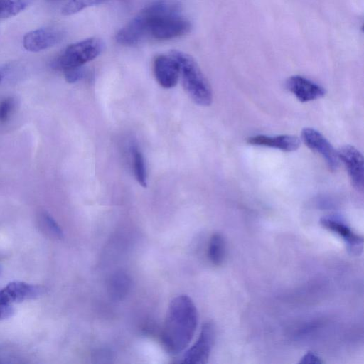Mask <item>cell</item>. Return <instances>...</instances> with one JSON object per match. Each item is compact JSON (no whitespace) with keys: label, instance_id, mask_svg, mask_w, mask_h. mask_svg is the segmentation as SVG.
Wrapping results in <instances>:
<instances>
[{"label":"cell","instance_id":"5","mask_svg":"<svg viewBox=\"0 0 364 364\" xmlns=\"http://www.w3.org/2000/svg\"><path fill=\"white\" fill-rule=\"evenodd\" d=\"M215 336L214 323L210 321L205 322L197 341L185 353L183 363H206L214 346Z\"/></svg>","mask_w":364,"mask_h":364},{"label":"cell","instance_id":"8","mask_svg":"<svg viewBox=\"0 0 364 364\" xmlns=\"http://www.w3.org/2000/svg\"><path fill=\"white\" fill-rule=\"evenodd\" d=\"M339 161L345 165L352 184L358 191L363 190V158L354 146L345 145L337 151Z\"/></svg>","mask_w":364,"mask_h":364},{"label":"cell","instance_id":"18","mask_svg":"<svg viewBox=\"0 0 364 364\" xmlns=\"http://www.w3.org/2000/svg\"><path fill=\"white\" fill-rule=\"evenodd\" d=\"M134 175L138 183L143 187L147 185V174L144 156L138 146L132 148Z\"/></svg>","mask_w":364,"mask_h":364},{"label":"cell","instance_id":"2","mask_svg":"<svg viewBox=\"0 0 364 364\" xmlns=\"http://www.w3.org/2000/svg\"><path fill=\"white\" fill-rule=\"evenodd\" d=\"M180 11L177 0H155L146 6L139 13L145 22L146 36L156 40H169L188 33L190 22Z\"/></svg>","mask_w":364,"mask_h":364},{"label":"cell","instance_id":"7","mask_svg":"<svg viewBox=\"0 0 364 364\" xmlns=\"http://www.w3.org/2000/svg\"><path fill=\"white\" fill-rule=\"evenodd\" d=\"M64 33L54 28H44L33 30L26 33L23 45L26 50L39 52L58 44L63 41Z\"/></svg>","mask_w":364,"mask_h":364},{"label":"cell","instance_id":"14","mask_svg":"<svg viewBox=\"0 0 364 364\" xmlns=\"http://www.w3.org/2000/svg\"><path fill=\"white\" fill-rule=\"evenodd\" d=\"M146 36L144 21L138 14L117 32L116 41L121 45L132 46L138 44Z\"/></svg>","mask_w":364,"mask_h":364},{"label":"cell","instance_id":"11","mask_svg":"<svg viewBox=\"0 0 364 364\" xmlns=\"http://www.w3.org/2000/svg\"><path fill=\"white\" fill-rule=\"evenodd\" d=\"M320 223L326 230L342 237L353 254L358 255L362 252L363 237L354 232L346 223L333 217H323Z\"/></svg>","mask_w":364,"mask_h":364},{"label":"cell","instance_id":"10","mask_svg":"<svg viewBox=\"0 0 364 364\" xmlns=\"http://www.w3.org/2000/svg\"><path fill=\"white\" fill-rule=\"evenodd\" d=\"M43 293L41 287L15 281L0 289V303L10 304L36 299Z\"/></svg>","mask_w":364,"mask_h":364},{"label":"cell","instance_id":"1","mask_svg":"<svg viewBox=\"0 0 364 364\" xmlns=\"http://www.w3.org/2000/svg\"><path fill=\"white\" fill-rule=\"evenodd\" d=\"M198 320L197 309L189 296L179 295L171 301L161 332V341L167 352L176 355L188 346Z\"/></svg>","mask_w":364,"mask_h":364},{"label":"cell","instance_id":"15","mask_svg":"<svg viewBox=\"0 0 364 364\" xmlns=\"http://www.w3.org/2000/svg\"><path fill=\"white\" fill-rule=\"evenodd\" d=\"M132 286L129 276L123 271L117 272L108 284L109 296L114 300H122L128 294Z\"/></svg>","mask_w":364,"mask_h":364},{"label":"cell","instance_id":"26","mask_svg":"<svg viewBox=\"0 0 364 364\" xmlns=\"http://www.w3.org/2000/svg\"><path fill=\"white\" fill-rule=\"evenodd\" d=\"M49 1H59V0H49Z\"/></svg>","mask_w":364,"mask_h":364},{"label":"cell","instance_id":"20","mask_svg":"<svg viewBox=\"0 0 364 364\" xmlns=\"http://www.w3.org/2000/svg\"><path fill=\"white\" fill-rule=\"evenodd\" d=\"M107 0H70L62 8L63 15L69 16L76 14L87 7L102 4Z\"/></svg>","mask_w":364,"mask_h":364},{"label":"cell","instance_id":"16","mask_svg":"<svg viewBox=\"0 0 364 364\" xmlns=\"http://www.w3.org/2000/svg\"><path fill=\"white\" fill-rule=\"evenodd\" d=\"M208 256L210 261L215 265H220L225 257V242L220 233H215L210 239Z\"/></svg>","mask_w":364,"mask_h":364},{"label":"cell","instance_id":"27","mask_svg":"<svg viewBox=\"0 0 364 364\" xmlns=\"http://www.w3.org/2000/svg\"><path fill=\"white\" fill-rule=\"evenodd\" d=\"M0 273H1V267H0Z\"/></svg>","mask_w":364,"mask_h":364},{"label":"cell","instance_id":"24","mask_svg":"<svg viewBox=\"0 0 364 364\" xmlns=\"http://www.w3.org/2000/svg\"><path fill=\"white\" fill-rule=\"evenodd\" d=\"M14 313V310L10 304L0 303V320L9 318Z\"/></svg>","mask_w":364,"mask_h":364},{"label":"cell","instance_id":"23","mask_svg":"<svg viewBox=\"0 0 364 364\" xmlns=\"http://www.w3.org/2000/svg\"><path fill=\"white\" fill-rule=\"evenodd\" d=\"M323 361L321 360V358L315 354L313 352H307L305 353L300 359L299 363H303V364H321L323 363Z\"/></svg>","mask_w":364,"mask_h":364},{"label":"cell","instance_id":"22","mask_svg":"<svg viewBox=\"0 0 364 364\" xmlns=\"http://www.w3.org/2000/svg\"><path fill=\"white\" fill-rule=\"evenodd\" d=\"M68 82L73 83L81 79L84 75L82 67L73 68L63 70Z\"/></svg>","mask_w":364,"mask_h":364},{"label":"cell","instance_id":"17","mask_svg":"<svg viewBox=\"0 0 364 364\" xmlns=\"http://www.w3.org/2000/svg\"><path fill=\"white\" fill-rule=\"evenodd\" d=\"M32 0H0V18L16 16L23 11Z\"/></svg>","mask_w":364,"mask_h":364},{"label":"cell","instance_id":"9","mask_svg":"<svg viewBox=\"0 0 364 364\" xmlns=\"http://www.w3.org/2000/svg\"><path fill=\"white\" fill-rule=\"evenodd\" d=\"M154 73L161 87L172 88L179 80L178 62L169 53L167 55H158L154 61Z\"/></svg>","mask_w":364,"mask_h":364},{"label":"cell","instance_id":"21","mask_svg":"<svg viewBox=\"0 0 364 364\" xmlns=\"http://www.w3.org/2000/svg\"><path fill=\"white\" fill-rule=\"evenodd\" d=\"M13 99L6 98L0 103V122H6L14 108Z\"/></svg>","mask_w":364,"mask_h":364},{"label":"cell","instance_id":"6","mask_svg":"<svg viewBox=\"0 0 364 364\" xmlns=\"http://www.w3.org/2000/svg\"><path fill=\"white\" fill-rule=\"evenodd\" d=\"M301 139L306 146L323 157L331 171L338 168L340 161L337 151L321 133L312 128H304L301 131Z\"/></svg>","mask_w":364,"mask_h":364},{"label":"cell","instance_id":"19","mask_svg":"<svg viewBox=\"0 0 364 364\" xmlns=\"http://www.w3.org/2000/svg\"><path fill=\"white\" fill-rule=\"evenodd\" d=\"M38 221L41 228L46 234L58 239L63 237V233L60 227L49 213L47 212L41 213Z\"/></svg>","mask_w":364,"mask_h":364},{"label":"cell","instance_id":"12","mask_svg":"<svg viewBox=\"0 0 364 364\" xmlns=\"http://www.w3.org/2000/svg\"><path fill=\"white\" fill-rule=\"evenodd\" d=\"M286 87L301 102L321 98L326 94L323 87L300 75L289 77L286 81Z\"/></svg>","mask_w":364,"mask_h":364},{"label":"cell","instance_id":"3","mask_svg":"<svg viewBox=\"0 0 364 364\" xmlns=\"http://www.w3.org/2000/svg\"><path fill=\"white\" fill-rule=\"evenodd\" d=\"M169 53L178 62L179 78L191 100L201 106L210 105L213 100L212 90L194 58L180 50H173Z\"/></svg>","mask_w":364,"mask_h":364},{"label":"cell","instance_id":"25","mask_svg":"<svg viewBox=\"0 0 364 364\" xmlns=\"http://www.w3.org/2000/svg\"><path fill=\"white\" fill-rule=\"evenodd\" d=\"M1 75H0V82H1Z\"/></svg>","mask_w":364,"mask_h":364},{"label":"cell","instance_id":"13","mask_svg":"<svg viewBox=\"0 0 364 364\" xmlns=\"http://www.w3.org/2000/svg\"><path fill=\"white\" fill-rule=\"evenodd\" d=\"M247 143L254 146L274 148L283 151H296L300 146L299 139L289 134L274 136L255 135L249 137Z\"/></svg>","mask_w":364,"mask_h":364},{"label":"cell","instance_id":"4","mask_svg":"<svg viewBox=\"0 0 364 364\" xmlns=\"http://www.w3.org/2000/svg\"><path fill=\"white\" fill-rule=\"evenodd\" d=\"M103 45L102 41L95 37L71 44L53 63V67L62 70L82 67L99 55Z\"/></svg>","mask_w":364,"mask_h":364}]
</instances>
